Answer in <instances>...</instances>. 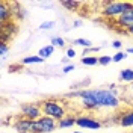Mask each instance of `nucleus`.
<instances>
[{
  "mask_svg": "<svg viewBox=\"0 0 133 133\" xmlns=\"http://www.w3.org/2000/svg\"><path fill=\"white\" fill-rule=\"evenodd\" d=\"M77 100L80 101L83 110L94 112L98 109H116L119 108L121 100L118 92H114L108 88H86L79 91Z\"/></svg>",
  "mask_w": 133,
  "mask_h": 133,
  "instance_id": "f257e3e1",
  "label": "nucleus"
},
{
  "mask_svg": "<svg viewBox=\"0 0 133 133\" xmlns=\"http://www.w3.org/2000/svg\"><path fill=\"white\" fill-rule=\"evenodd\" d=\"M41 109H42V115L53 118L56 121H61L65 115H68V100L66 98H45L41 100Z\"/></svg>",
  "mask_w": 133,
  "mask_h": 133,
  "instance_id": "f03ea898",
  "label": "nucleus"
},
{
  "mask_svg": "<svg viewBox=\"0 0 133 133\" xmlns=\"http://www.w3.org/2000/svg\"><path fill=\"white\" fill-rule=\"evenodd\" d=\"M101 5H103V8L100 11L101 17L106 18V20H114L115 21L118 17H121L127 9L132 6V2L119 0V2H106V3H101Z\"/></svg>",
  "mask_w": 133,
  "mask_h": 133,
  "instance_id": "7ed1b4c3",
  "label": "nucleus"
},
{
  "mask_svg": "<svg viewBox=\"0 0 133 133\" xmlns=\"http://www.w3.org/2000/svg\"><path fill=\"white\" fill-rule=\"evenodd\" d=\"M20 116L27 118V119H39L42 116L41 103H23L20 106Z\"/></svg>",
  "mask_w": 133,
  "mask_h": 133,
  "instance_id": "20e7f679",
  "label": "nucleus"
},
{
  "mask_svg": "<svg viewBox=\"0 0 133 133\" xmlns=\"http://www.w3.org/2000/svg\"><path fill=\"white\" fill-rule=\"evenodd\" d=\"M77 125L80 129H88V130H97L103 127V121L91 114H79L77 115Z\"/></svg>",
  "mask_w": 133,
  "mask_h": 133,
  "instance_id": "39448f33",
  "label": "nucleus"
},
{
  "mask_svg": "<svg viewBox=\"0 0 133 133\" xmlns=\"http://www.w3.org/2000/svg\"><path fill=\"white\" fill-rule=\"evenodd\" d=\"M58 127V121L49 118V116L42 115L39 119L35 121V127H33V133H53Z\"/></svg>",
  "mask_w": 133,
  "mask_h": 133,
  "instance_id": "423d86ee",
  "label": "nucleus"
},
{
  "mask_svg": "<svg viewBox=\"0 0 133 133\" xmlns=\"http://www.w3.org/2000/svg\"><path fill=\"white\" fill-rule=\"evenodd\" d=\"M33 127H35V121L33 119H27L23 116H15L12 121V129L17 133H33Z\"/></svg>",
  "mask_w": 133,
  "mask_h": 133,
  "instance_id": "0eeeda50",
  "label": "nucleus"
},
{
  "mask_svg": "<svg viewBox=\"0 0 133 133\" xmlns=\"http://www.w3.org/2000/svg\"><path fill=\"white\" fill-rule=\"evenodd\" d=\"M114 24L116 26V29H118L119 32H125L129 27H132L133 26V3L123 15L118 17L115 21H114Z\"/></svg>",
  "mask_w": 133,
  "mask_h": 133,
  "instance_id": "6e6552de",
  "label": "nucleus"
},
{
  "mask_svg": "<svg viewBox=\"0 0 133 133\" xmlns=\"http://www.w3.org/2000/svg\"><path fill=\"white\" fill-rule=\"evenodd\" d=\"M14 15H15V12H14V8H12V3L0 2V26L12 23Z\"/></svg>",
  "mask_w": 133,
  "mask_h": 133,
  "instance_id": "1a4fd4ad",
  "label": "nucleus"
},
{
  "mask_svg": "<svg viewBox=\"0 0 133 133\" xmlns=\"http://www.w3.org/2000/svg\"><path fill=\"white\" fill-rule=\"evenodd\" d=\"M115 118H116V124L119 127H124V129L133 127V109L121 110L119 114H116Z\"/></svg>",
  "mask_w": 133,
  "mask_h": 133,
  "instance_id": "9d476101",
  "label": "nucleus"
},
{
  "mask_svg": "<svg viewBox=\"0 0 133 133\" xmlns=\"http://www.w3.org/2000/svg\"><path fill=\"white\" fill-rule=\"evenodd\" d=\"M73 125H77V115L76 114H68L61 121H58L59 129H71Z\"/></svg>",
  "mask_w": 133,
  "mask_h": 133,
  "instance_id": "9b49d317",
  "label": "nucleus"
},
{
  "mask_svg": "<svg viewBox=\"0 0 133 133\" xmlns=\"http://www.w3.org/2000/svg\"><path fill=\"white\" fill-rule=\"evenodd\" d=\"M61 5H62L66 11H70V12H77L83 3L82 2H77V0H65V2H61Z\"/></svg>",
  "mask_w": 133,
  "mask_h": 133,
  "instance_id": "f8f14e48",
  "label": "nucleus"
},
{
  "mask_svg": "<svg viewBox=\"0 0 133 133\" xmlns=\"http://www.w3.org/2000/svg\"><path fill=\"white\" fill-rule=\"evenodd\" d=\"M55 50H56V47H53L51 44H47V45H42L41 49H39V51H38V56H41V58L44 59V61H45V59H49L50 56H53Z\"/></svg>",
  "mask_w": 133,
  "mask_h": 133,
  "instance_id": "ddd939ff",
  "label": "nucleus"
},
{
  "mask_svg": "<svg viewBox=\"0 0 133 133\" xmlns=\"http://www.w3.org/2000/svg\"><path fill=\"white\" fill-rule=\"evenodd\" d=\"M42 62H44V59L38 55H30V56H26L21 59L23 65H35V64H42Z\"/></svg>",
  "mask_w": 133,
  "mask_h": 133,
  "instance_id": "4468645a",
  "label": "nucleus"
},
{
  "mask_svg": "<svg viewBox=\"0 0 133 133\" xmlns=\"http://www.w3.org/2000/svg\"><path fill=\"white\" fill-rule=\"evenodd\" d=\"M119 80L125 83H133V70L132 68H124L119 71Z\"/></svg>",
  "mask_w": 133,
  "mask_h": 133,
  "instance_id": "2eb2a0df",
  "label": "nucleus"
},
{
  "mask_svg": "<svg viewBox=\"0 0 133 133\" xmlns=\"http://www.w3.org/2000/svg\"><path fill=\"white\" fill-rule=\"evenodd\" d=\"M80 62L86 66L98 65V56H95V55H92V56H83V58L80 59Z\"/></svg>",
  "mask_w": 133,
  "mask_h": 133,
  "instance_id": "dca6fc26",
  "label": "nucleus"
},
{
  "mask_svg": "<svg viewBox=\"0 0 133 133\" xmlns=\"http://www.w3.org/2000/svg\"><path fill=\"white\" fill-rule=\"evenodd\" d=\"M74 44L76 45H80L83 49H88V47H92V42L86 38H76L74 39Z\"/></svg>",
  "mask_w": 133,
  "mask_h": 133,
  "instance_id": "f3484780",
  "label": "nucleus"
},
{
  "mask_svg": "<svg viewBox=\"0 0 133 133\" xmlns=\"http://www.w3.org/2000/svg\"><path fill=\"white\" fill-rule=\"evenodd\" d=\"M50 44L53 45V47H65V39L62 38V36H53L51 38V41H50Z\"/></svg>",
  "mask_w": 133,
  "mask_h": 133,
  "instance_id": "a211bd4d",
  "label": "nucleus"
},
{
  "mask_svg": "<svg viewBox=\"0 0 133 133\" xmlns=\"http://www.w3.org/2000/svg\"><path fill=\"white\" fill-rule=\"evenodd\" d=\"M55 26H56L55 21H42L39 24V30H51V29H55Z\"/></svg>",
  "mask_w": 133,
  "mask_h": 133,
  "instance_id": "6ab92c4d",
  "label": "nucleus"
},
{
  "mask_svg": "<svg viewBox=\"0 0 133 133\" xmlns=\"http://www.w3.org/2000/svg\"><path fill=\"white\" fill-rule=\"evenodd\" d=\"M114 61H112V56H109V55H103V56H98V65H109V64H112Z\"/></svg>",
  "mask_w": 133,
  "mask_h": 133,
  "instance_id": "aec40b11",
  "label": "nucleus"
},
{
  "mask_svg": "<svg viewBox=\"0 0 133 133\" xmlns=\"http://www.w3.org/2000/svg\"><path fill=\"white\" fill-rule=\"evenodd\" d=\"M101 47H88V49H83L82 51V58L83 56H92V53H97Z\"/></svg>",
  "mask_w": 133,
  "mask_h": 133,
  "instance_id": "412c9836",
  "label": "nucleus"
},
{
  "mask_svg": "<svg viewBox=\"0 0 133 133\" xmlns=\"http://www.w3.org/2000/svg\"><path fill=\"white\" fill-rule=\"evenodd\" d=\"M125 56H127L125 51H116L115 55L112 56V61H114V62H121L123 59H125Z\"/></svg>",
  "mask_w": 133,
  "mask_h": 133,
  "instance_id": "4be33fe9",
  "label": "nucleus"
},
{
  "mask_svg": "<svg viewBox=\"0 0 133 133\" xmlns=\"http://www.w3.org/2000/svg\"><path fill=\"white\" fill-rule=\"evenodd\" d=\"M8 53H9L8 42H2V44H0V55H2V58H6Z\"/></svg>",
  "mask_w": 133,
  "mask_h": 133,
  "instance_id": "5701e85b",
  "label": "nucleus"
},
{
  "mask_svg": "<svg viewBox=\"0 0 133 133\" xmlns=\"http://www.w3.org/2000/svg\"><path fill=\"white\" fill-rule=\"evenodd\" d=\"M65 55H66V58H68V59H73V58H76V55H77V53H76V50L73 49V47H68L66 51H65Z\"/></svg>",
  "mask_w": 133,
  "mask_h": 133,
  "instance_id": "b1692460",
  "label": "nucleus"
},
{
  "mask_svg": "<svg viewBox=\"0 0 133 133\" xmlns=\"http://www.w3.org/2000/svg\"><path fill=\"white\" fill-rule=\"evenodd\" d=\"M74 68H76L74 64H70V65H64V68H62V73H64V74H68V73H71V71H73Z\"/></svg>",
  "mask_w": 133,
  "mask_h": 133,
  "instance_id": "393cba45",
  "label": "nucleus"
},
{
  "mask_svg": "<svg viewBox=\"0 0 133 133\" xmlns=\"http://www.w3.org/2000/svg\"><path fill=\"white\" fill-rule=\"evenodd\" d=\"M121 47H123V42L119 41V39H115V41H112V49H116L121 51Z\"/></svg>",
  "mask_w": 133,
  "mask_h": 133,
  "instance_id": "a878e982",
  "label": "nucleus"
},
{
  "mask_svg": "<svg viewBox=\"0 0 133 133\" xmlns=\"http://www.w3.org/2000/svg\"><path fill=\"white\" fill-rule=\"evenodd\" d=\"M80 26H83V23L80 21V20H76L74 23L71 24V29H76V27H80Z\"/></svg>",
  "mask_w": 133,
  "mask_h": 133,
  "instance_id": "bb28decb",
  "label": "nucleus"
},
{
  "mask_svg": "<svg viewBox=\"0 0 133 133\" xmlns=\"http://www.w3.org/2000/svg\"><path fill=\"white\" fill-rule=\"evenodd\" d=\"M62 64H65V65H70L71 62H70V59H68V58H64V59H62Z\"/></svg>",
  "mask_w": 133,
  "mask_h": 133,
  "instance_id": "cd10ccee",
  "label": "nucleus"
},
{
  "mask_svg": "<svg viewBox=\"0 0 133 133\" xmlns=\"http://www.w3.org/2000/svg\"><path fill=\"white\" fill-rule=\"evenodd\" d=\"M125 53H129V55H133V47H129V49H127V51H125Z\"/></svg>",
  "mask_w": 133,
  "mask_h": 133,
  "instance_id": "c85d7f7f",
  "label": "nucleus"
},
{
  "mask_svg": "<svg viewBox=\"0 0 133 133\" xmlns=\"http://www.w3.org/2000/svg\"><path fill=\"white\" fill-rule=\"evenodd\" d=\"M71 133H83V132H71Z\"/></svg>",
  "mask_w": 133,
  "mask_h": 133,
  "instance_id": "c756f323",
  "label": "nucleus"
},
{
  "mask_svg": "<svg viewBox=\"0 0 133 133\" xmlns=\"http://www.w3.org/2000/svg\"><path fill=\"white\" fill-rule=\"evenodd\" d=\"M132 91H133V83H132Z\"/></svg>",
  "mask_w": 133,
  "mask_h": 133,
  "instance_id": "7c9ffc66",
  "label": "nucleus"
},
{
  "mask_svg": "<svg viewBox=\"0 0 133 133\" xmlns=\"http://www.w3.org/2000/svg\"><path fill=\"white\" fill-rule=\"evenodd\" d=\"M2 133H5V132H2Z\"/></svg>",
  "mask_w": 133,
  "mask_h": 133,
  "instance_id": "2f4dec72",
  "label": "nucleus"
}]
</instances>
